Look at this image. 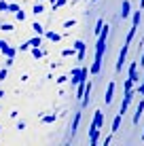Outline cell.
Masks as SVG:
<instances>
[{"instance_id":"cell-1","label":"cell","mask_w":144,"mask_h":146,"mask_svg":"<svg viewBox=\"0 0 144 146\" xmlns=\"http://www.w3.org/2000/svg\"><path fill=\"white\" fill-rule=\"evenodd\" d=\"M108 36H110V26H104L102 32L98 34V40H96V57H93L91 66H89V74H91V76H98L100 70H102V62H104V51H106Z\"/></svg>"},{"instance_id":"cell-2","label":"cell","mask_w":144,"mask_h":146,"mask_svg":"<svg viewBox=\"0 0 144 146\" xmlns=\"http://www.w3.org/2000/svg\"><path fill=\"white\" fill-rule=\"evenodd\" d=\"M136 93H138L136 89H123V102H121V106H119V112H121V114H127L129 104L133 102V95H136Z\"/></svg>"},{"instance_id":"cell-3","label":"cell","mask_w":144,"mask_h":146,"mask_svg":"<svg viewBox=\"0 0 144 146\" xmlns=\"http://www.w3.org/2000/svg\"><path fill=\"white\" fill-rule=\"evenodd\" d=\"M87 76H89L87 68H72L70 70V83L72 85H78L81 80H87Z\"/></svg>"},{"instance_id":"cell-4","label":"cell","mask_w":144,"mask_h":146,"mask_svg":"<svg viewBox=\"0 0 144 146\" xmlns=\"http://www.w3.org/2000/svg\"><path fill=\"white\" fill-rule=\"evenodd\" d=\"M127 53H129V44H123V49L119 51L117 64H115V72H121V70H123V66L127 64Z\"/></svg>"},{"instance_id":"cell-5","label":"cell","mask_w":144,"mask_h":146,"mask_svg":"<svg viewBox=\"0 0 144 146\" xmlns=\"http://www.w3.org/2000/svg\"><path fill=\"white\" fill-rule=\"evenodd\" d=\"M91 93H93V80L89 78L87 80V87H85V93H83V100H81V106L83 108L89 106V102H91Z\"/></svg>"},{"instance_id":"cell-6","label":"cell","mask_w":144,"mask_h":146,"mask_svg":"<svg viewBox=\"0 0 144 146\" xmlns=\"http://www.w3.org/2000/svg\"><path fill=\"white\" fill-rule=\"evenodd\" d=\"M115 87H117L115 80H108L106 91H104V102H106V106H108V104H112V100H115Z\"/></svg>"},{"instance_id":"cell-7","label":"cell","mask_w":144,"mask_h":146,"mask_svg":"<svg viewBox=\"0 0 144 146\" xmlns=\"http://www.w3.org/2000/svg\"><path fill=\"white\" fill-rule=\"evenodd\" d=\"M74 49H76V59H85V53H87V44H85V40H74V44H72Z\"/></svg>"},{"instance_id":"cell-8","label":"cell","mask_w":144,"mask_h":146,"mask_svg":"<svg viewBox=\"0 0 144 146\" xmlns=\"http://www.w3.org/2000/svg\"><path fill=\"white\" fill-rule=\"evenodd\" d=\"M127 78H131L133 85L140 83V76H138V62H129V68H127Z\"/></svg>"},{"instance_id":"cell-9","label":"cell","mask_w":144,"mask_h":146,"mask_svg":"<svg viewBox=\"0 0 144 146\" xmlns=\"http://www.w3.org/2000/svg\"><path fill=\"white\" fill-rule=\"evenodd\" d=\"M142 114H144V98H140V102H138V106H136V112H133L131 123H133V125H138V123H140V119H142Z\"/></svg>"},{"instance_id":"cell-10","label":"cell","mask_w":144,"mask_h":146,"mask_svg":"<svg viewBox=\"0 0 144 146\" xmlns=\"http://www.w3.org/2000/svg\"><path fill=\"white\" fill-rule=\"evenodd\" d=\"M102 125H104V112H102V110H96V112H93V121H91V125H89V127L102 129Z\"/></svg>"},{"instance_id":"cell-11","label":"cell","mask_w":144,"mask_h":146,"mask_svg":"<svg viewBox=\"0 0 144 146\" xmlns=\"http://www.w3.org/2000/svg\"><path fill=\"white\" fill-rule=\"evenodd\" d=\"M138 26H140V21H131V28H129V32H127V36H125V44H131L133 42L136 32H138Z\"/></svg>"},{"instance_id":"cell-12","label":"cell","mask_w":144,"mask_h":146,"mask_svg":"<svg viewBox=\"0 0 144 146\" xmlns=\"http://www.w3.org/2000/svg\"><path fill=\"white\" fill-rule=\"evenodd\" d=\"M44 38H47L49 42H62L64 34H59V32H55V30H47V32H44Z\"/></svg>"},{"instance_id":"cell-13","label":"cell","mask_w":144,"mask_h":146,"mask_svg":"<svg viewBox=\"0 0 144 146\" xmlns=\"http://www.w3.org/2000/svg\"><path fill=\"white\" fill-rule=\"evenodd\" d=\"M129 15H131V2H129V0H123V2H121V13H119V17H121V19H127Z\"/></svg>"},{"instance_id":"cell-14","label":"cell","mask_w":144,"mask_h":146,"mask_svg":"<svg viewBox=\"0 0 144 146\" xmlns=\"http://www.w3.org/2000/svg\"><path fill=\"white\" fill-rule=\"evenodd\" d=\"M98 142H100V129L98 127H89V144L98 146Z\"/></svg>"},{"instance_id":"cell-15","label":"cell","mask_w":144,"mask_h":146,"mask_svg":"<svg viewBox=\"0 0 144 146\" xmlns=\"http://www.w3.org/2000/svg\"><path fill=\"white\" fill-rule=\"evenodd\" d=\"M57 121V114L55 112H49V114H40V119H38V123L40 125H51Z\"/></svg>"},{"instance_id":"cell-16","label":"cell","mask_w":144,"mask_h":146,"mask_svg":"<svg viewBox=\"0 0 144 146\" xmlns=\"http://www.w3.org/2000/svg\"><path fill=\"white\" fill-rule=\"evenodd\" d=\"M123 117H125V114H121V112L115 114V119H112V123H110V131H112V133H117L119 129H121V121H123Z\"/></svg>"},{"instance_id":"cell-17","label":"cell","mask_w":144,"mask_h":146,"mask_svg":"<svg viewBox=\"0 0 144 146\" xmlns=\"http://www.w3.org/2000/svg\"><path fill=\"white\" fill-rule=\"evenodd\" d=\"M81 119H83V112H74V119H72V125H70V133L74 135L78 129V125H81Z\"/></svg>"},{"instance_id":"cell-18","label":"cell","mask_w":144,"mask_h":146,"mask_svg":"<svg viewBox=\"0 0 144 146\" xmlns=\"http://www.w3.org/2000/svg\"><path fill=\"white\" fill-rule=\"evenodd\" d=\"M87 80H89V78H87ZM87 80H81V83L76 85V95H74L76 100H83V93H85V87H87Z\"/></svg>"},{"instance_id":"cell-19","label":"cell","mask_w":144,"mask_h":146,"mask_svg":"<svg viewBox=\"0 0 144 146\" xmlns=\"http://www.w3.org/2000/svg\"><path fill=\"white\" fill-rule=\"evenodd\" d=\"M30 28H32V32L38 34V36H44V32H47V30H44V26H42V23H38V21H34Z\"/></svg>"},{"instance_id":"cell-20","label":"cell","mask_w":144,"mask_h":146,"mask_svg":"<svg viewBox=\"0 0 144 146\" xmlns=\"http://www.w3.org/2000/svg\"><path fill=\"white\" fill-rule=\"evenodd\" d=\"M0 53H2L4 57H15V55H17V49H15V47H11V44H7V47H4Z\"/></svg>"},{"instance_id":"cell-21","label":"cell","mask_w":144,"mask_h":146,"mask_svg":"<svg viewBox=\"0 0 144 146\" xmlns=\"http://www.w3.org/2000/svg\"><path fill=\"white\" fill-rule=\"evenodd\" d=\"M30 51H32V57H34V59H42V57H44V49H42V47H32Z\"/></svg>"},{"instance_id":"cell-22","label":"cell","mask_w":144,"mask_h":146,"mask_svg":"<svg viewBox=\"0 0 144 146\" xmlns=\"http://www.w3.org/2000/svg\"><path fill=\"white\" fill-rule=\"evenodd\" d=\"M32 13L36 15V17H38V15H42V13H44V4H42V2H34V4H32Z\"/></svg>"},{"instance_id":"cell-23","label":"cell","mask_w":144,"mask_h":146,"mask_svg":"<svg viewBox=\"0 0 144 146\" xmlns=\"http://www.w3.org/2000/svg\"><path fill=\"white\" fill-rule=\"evenodd\" d=\"M28 44H30V49H32V47H42V36H38V34H36L34 38L28 40Z\"/></svg>"},{"instance_id":"cell-24","label":"cell","mask_w":144,"mask_h":146,"mask_svg":"<svg viewBox=\"0 0 144 146\" xmlns=\"http://www.w3.org/2000/svg\"><path fill=\"white\" fill-rule=\"evenodd\" d=\"M62 57H76V49H74V47L62 49Z\"/></svg>"},{"instance_id":"cell-25","label":"cell","mask_w":144,"mask_h":146,"mask_svg":"<svg viewBox=\"0 0 144 146\" xmlns=\"http://www.w3.org/2000/svg\"><path fill=\"white\" fill-rule=\"evenodd\" d=\"M13 30H15V26L11 21H2L0 23V32H13Z\"/></svg>"},{"instance_id":"cell-26","label":"cell","mask_w":144,"mask_h":146,"mask_svg":"<svg viewBox=\"0 0 144 146\" xmlns=\"http://www.w3.org/2000/svg\"><path fill=\"white\" fill-rule=\"evenodd\" d=\"M102 28H104V19H98V21H96V28H93V34L98 36V34L102 32Z\"/></svg>"},{"instance_id":"cell-27","label":"cell","mask_w":144,"mask_h":146,"mask_svg":"<svg viewBox=\"0 0 144 146\" xmlns=\"http://www.w3.org/2000/svg\"><path fill=\"white\" fill-rule=\"evenodd\" d=\"M15 19H17V21H26V11H23V9H19V11L17 13H15Z\"/></svg>"},{"instance_id":"cell-28","label":"cell","mask_w":144,"mask_h":146,"mask_svg":"<svg viewBox=\"0 0 144 146\" xmlns=\"http://www.w3.org/2000/svg\"><path fill=\"white\" fill-rule=\"evenodd\" d=\"M68 0H55V4H53V11H59L62 7H66Z\"/></svg>"},{"instance_id":"cell-29","label":"cell","mask_w":144,"mask_h":146,"mask_svg":"<svg viewBox=\"0 0 144 146\" xmlns=\"http://www.w3.org/2000/svg\"><path fill=\"white\" fill-rule=\"evenodd\" d=\"M9 4H11V2H7V0H0V13H9Z\"/></svg>"},{"instance_id":"cell-30","label":"cell","mask_w":144,"mask_h":146,"mask_svg":"<svg viewBox=\"0 0 144 146\" xmlns=\"http://www.w3.org/2000/svg\"><path fill=\"white\" fill-rule=\"evenodd\" d=\"M7 76H9V68H7V66H2V68H0V83H2V80L7 78Z\"/></svg>"},{"instance_id":"cell-31","label":"cell","mask_w":144,"mask_h":146,"mask_svg":"<svg viewBox=\"0 0 144 146\" xmlns=\"http://www.w3.org/2000/svg\"><path fill=\"white\" fill-rule=\"evenodd\" d=\"M19 9H21V7H19L17 2H11V4H9V13H17Z\"/></svg>"},{"instance_id":"cell-32","label":"cell","mask_w":144,"mask_h":146,"mask_svg":"<svg viewBox=\"0 0 144 146\" xmlns=\"http://www.w3.org/2000/svg\"><path fill=\"white\" fill-rule=\"evenodd\" d=\"M66 80H70V76H66V74H62V76H57V78H55V83H57V85H64V83H66Z\"/></svg>"},{"instance_id":"cell-33","label":"cell","mask_w":144,"mask_h":146,"mask_svg":"<svg viewBox=\"0 0 144 146\" xmlns=\"http://www.w3.org/2000/svg\"><path fill=\"white\" fill-rule=\"evenodd\" d=\"M76 26V19H68V21H64V28H74Z\"/></svg>"},{"instance_id":"cell-34","label":"cell","mask_w":144,"mask_h":146,"mask_svg":"<svg viewBox=\"0 0 144 146\" xmlns=\"http://www.w3.org/2000/svg\"><path fill=\"white\" fill-rule=\"evenodd\" d=\"M112 135H115V133H112V131H110V133H108V135H106V138H104V142H102V144H104V146H108V144H110V142H112Z\"/></svg>"},{"instance_id":"cell-35","label":"cell","mask_w":144,"mask_h":146,"mask_svg":"<svg viewBox=\"0 0 144 146\" xmlns=\"http://www.w3.org/2000/svg\"><path fill=\"white\" fill-rule=\"evenodd\" d=\"M26 127H28V123H26V121H19V123H17V129H19V131H23Z\"/></svg>"},{"instance_id":"cell-36","label":"cell","mask_w":144,"mask_h":146,"mask_svg":"<svg viewBox=\"0 0 144 146\" xmlns=\"http://www.w3.org/2000/svg\"><path fill=\"white\" fill-rule=\"evenodd\" d=\"M17 51H21V53H23V51H30V44H28V42L19 44V49H17Z\"/></svg>"},{"instance_id":"cell-37","label":"cell","mask_w":144,"mask_h":146,"mask_svg":"<svg viewBox=\"0 0 144 146\" xmlns=\"http://www.w3.org/2000/svg\"><path fill=\"white\" fill-rule=\"evenodd\" d=\"M13 62H15V57H7V59H4V66L11 68V66H13Z\"/></svg>"},{"instance_id":"cell-38","label":"cell","mask_w":144,"mask_h":146,"mask_svg":"<svg viewBox=\"0 0 144 146\" xmlns=\"http://www.w3.org/2000/svg\"><path fill=\"white\" fill-rule=\"evenodd\" d=\"M7 44H9V42H7V40H2V38H0V51H2V49H4V47H7Z\"/></svg>"},{"instance_id":"cell-39","label":"cell","mask_w":144,"mask_h":146,"mask_svg":"<svg viewBox=\"0 0 144 146\" xmlns=\"http://www.w3.org/2000/svg\"><path fill=\"white\" fill-rule=\"evenodd\" d=\"M138 64H140V68H144V53H142V57H140V62H138Z\"/></svg>"},{"instance_id":"cell-40","label":"cell","mask_w":144,"mask_h":146,"mask_svg":"<svg viewBox=\"0 0 144 146\" xmlns=\"http://www.w3.org/2000/svg\"><path fill=\"white\" fill-rule=\"evenodd\" d=\"M4 98V89H0V100H2Z\"/></svg>"},{"instance_id":"cell-41","label":"cell","mask_w":144,"mask_h":146,"mask_svg":"<svg viewBox=\"0 0 144 146\" xmlns=\"http://www.w3.org/2000/svg\"><path fill=\"white\" fill-rule=\"evenodd\" d=\"M140 9H144V0H140Z\"/></svg>"},{"instance_id":"cell-42","label":"cell","mask_w":144,"mask_h":146,"mask_svg":"<svg viewBox=\"0 0 144 146\" xmlns=\"http://www.w3.org/2000/svg\"><path fill=\"white\" fill-rule=\"evenodd\" d=\"M140 140H142V142H144V131H142V133H140Z\"/></svg>"},{"instance_id":"cell-43","label":"cell","mask_w":144,"mask_h":146,"mask_svg":"<svg viewBox=\"0 0 144 146\" xmlns=\"http://www.w3.org/2000/svg\"><path fill=\"white\" fill-rule=\"evenodd\" d=\"M38 2H44V0H38Z\"/></svg>"},{"instance_id":"cell-44","label":"cell","mask_w":144,"mask_h":146,"mask_svg":"<svg viewBox=\"0 0 144 146\" xmlns=\"http://www.w3.org/2000/svg\"><path fill=\"white\" fill-rule=\"evenodd\" d=\"M91 2H98V0H91Z\"/></svg>"},{"instance_id":"cell-45","label":"cell","mask_w":144,"mask_h":146,"mask_svg":"<svg viewBox=\"0 0 144 146\" xmlns=\"http://www.w3.org/2000/svg\"><path fill=\"white\" fill-rule=\"evenodd\" d=\"M142 83H144V76H142Z\"/></svg>"},{"instance_id":"cell-46","label":"cell","mask_w":144,"mask_h":146,"mask_svg":"<svg viewBox=\"0 0 144 146\" xmlns=\"http://www.w3.org/2000/svg\"><path fill=\"white\" fill-rule=\"evenodd\" d=\"M0 131H2V127H0Z\"/></svg>"},{"instance_id":"cell-47","label":"cell","mask_w":144,"mask_h":146,"mask_svg":"<svg viewBox=\"0 0 144 146\" xmlns=\"http://www.w3.org/2000/svg\"><path fill=\"white\" fill-rule=\"evenodd\" d=\"M0 112H2V110H0Z\"/></svg>"}]
</instances>
